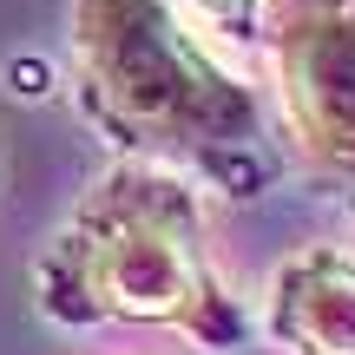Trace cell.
<instances>
[{"label":"cell","instance_id":"4","mask_svg":"<svg viewBox=\"0 0 355 355\" xmlns=\"http://www.w3.org/2000/svg\"><path fill=\"white\" fill-rule=\"evenodd\" d=\"M270 336L290 355H355V257L303 243L270 283Z\"/></svg>","mask_w":355,"mask_h":355},{"label":"cell","instance_id":"3","mask_svg":"<svg viewBox=\"0 0 355 355\" xmlns=\"http://www.w3.org/2000/svg\"><path fill=\"white\" fill-rule=\"evenodd\" d=\"M257 40L277 73L283 139L355 204V0H270Z\"/></svg>","mask_w":355,"mask_h":355},{"label":"cell","instance_id":"1","mask_svg":"<svg viewBox=\"0 0 355 355\" xmlns=\"http://www.w3.org/2000/svg\"><path fill=\"white\" fill-rule=\"evenodd\" d=\"M73 92L119 158L224 198H263L290 171L263 92L191 33L178 0H73Z\"/></svg>","mask_w":355,"mask_h":355},{"label":"cell","instance_id":"5","mask_svg":"<svg viewBox=\"0 0 355 355\" xmlns=\"http://www.w3.org/2000/svg\"><path fill=\"white\" fill-rule=\"evenodd\" d=\"M178 7H184V20H204V26H217L230 40H257L270 0H178Z\"/></svg>","mask_w":355,"mask_h":355},{"label":"cell","instance_id":"2","mask_svg":"<svg viewBox=\"0 0 355 355\" xmlns=\"http://www.w3.org/2000/svg\"><path fill=\"white\" fill-rule=\"evenodd\" d=\"M33 303L53 322H158L198 349L230 355L250 343V316L224 290L204 243L198 184L145 158H119L73 204L60 237L33 263Z\"/></svg>","mask_w":355,"mask_h":355}]
</instances>
